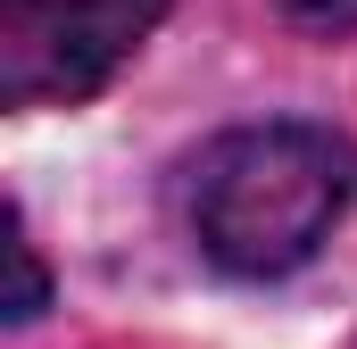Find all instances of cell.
Masks as SVG:
<instances>
[{"label":"cell","instance_id":"3957f363","mask_svg":"<svg viewBox=\"0 0 357 349\" xmlns=\"http://www.w3.org/2000/svg\"><path fill=\"white\" fill-rule=\"evenodd\" d=\"M8 274H17V291H8V316L25 325V316H42L50 308V283H42V258H33V242H25V225L8 216Z\"/></svg>","mask_w":357,"mask_h":349},{"label":"cell","instance_id":"6da1fadb","mask_svg":"<svg viewBox=\"0 0 357 349\" xmlns=\"http://www.w3.org/2000/svg\"><path fill=\"white\" fill-rule=\"evenodd\" d=\"M349 200H357L349 142H333L324 125H241L208 142L191 167V233L208 266L241 283H274L333 242Z\"/></svg>","mask_w":357,"mask_h":349},{"label":"cell","instance_id":"7a4b0ae2","mask_svg":"<svg viewBox=\"0 0 357 349\" xmlns=\"http://www.w3.org/2000/svg\"><path fill=\"white\" fill-rule=\"evenodd\" d=\"M167 17V0H0V100H91Z\"/></svg>","mask_w":357,"mask_h":349},{"label":"cell","instance_id":"277c9868","mask_svg":"<svg viewBox=\"0 0 357 349\" xmlns=\"http://www.w3.org/2000/svg\"><path fill=\"white\" fill-rule=\"evenodd\" d=\"M299 34H357V0H274Z\"/></svg>","mask_w":357,"mask_h":349}]
</instances>
